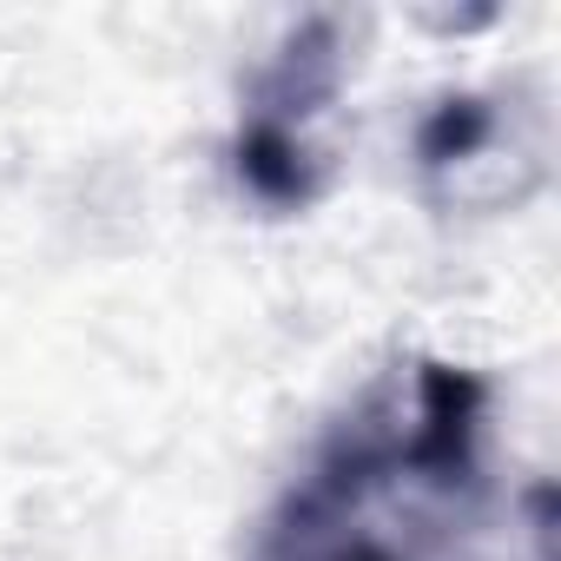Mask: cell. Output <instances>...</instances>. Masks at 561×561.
Listing matches in <instances>:
<instances>
[{"mask_svg":"<svg viewBox=\"0 0 561 561\" xmlns=\"http://www.w3.org/2000/svg\"><path fill=\"white\" fill-rule=\"evenodd\" d=\"M482 416L476 370L443 357L390 370L264 508L244 561H430L482 489Z\"/></svg>","mask_w":561,"mask_h":561,"instance_id":"6da1fadb","label":"cell"},{"mask_svg":"<svg viewBox=\"0 0 561 561\" xmlns=\"http://www.w3.org/2000/svg\"><path fill=\"white\" fill-rule=\"evenodd\" d=\"M231 172L257 205L305 211L324 192V152L311 146V119H291V113L251 100V113L238 119V139H231Z\"/></svg>","mask_w":561,"mask_h":561,"instance_id":"7a4b0ae2","label":"cell"},{"mask_svg":"<svg viewBox=\"0 0 561 561\" xmlns=\"http://www.w3.org/2000/svg\"><path fill=\"white\" fill-rule=\"evenodd\" d=\"M495 139V106L482 93H449L423 113L416 126V165L423 172H456V165H476Z\"/></svg>","mask_w":561,"mask_h":561,"instance_id":"3957f363","label":"cell"}]
</instances>
